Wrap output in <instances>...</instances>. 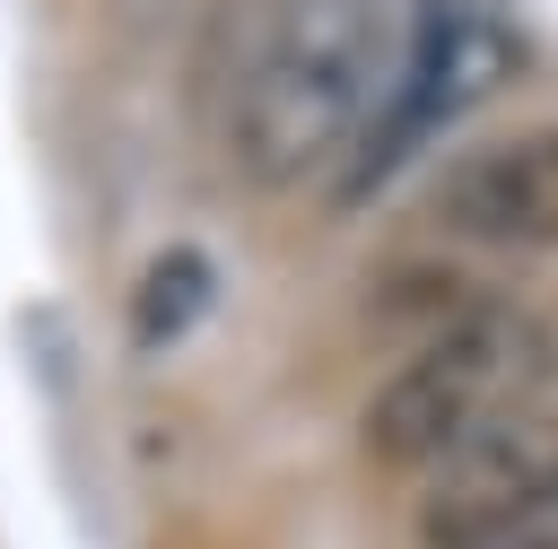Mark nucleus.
<instances>
[{"label":"nucleus","mask_w":558,"mask_h":549,"mask_svg":"<svg viewBox=\"0 0 558 549\" xmlns=\"http://www.w3.org/2000/svg\"><path fill=\"white\" fill-rule=\"evenodd\" d=\"M549 497H558V392H532L523 410L488 418L471 444H453L418 479V540L427 549H488Z\"/></svg>","instance_id":"20e7f679"},{"label":"nucleus","mask_w":558,"mask_h":549,"mask_svg":"<svg viewBox=\"0 0 558 549\" xmlns=\"http://www.w3.org/2000/svg\"><path fill=\"white\" fill-rule=\"evenodd\" d=\"M384 52H392V9L384 0H270L235 52L227 87V157L253 192H288L340 148L366 139L384 113Z\"/></svg>","instance_id":"f257e3e1"},{"label":"nucleus","mask_w":558,"mask_h":549,"mask_svg":"<svg viewBox=\"0 0 558 549\" xmlns=\"http://www.w3.org/2000/svg\"><path fill=\"white\" fill-rule=\"evenodd\" d=\"M488 549H558V497H549V505H532V514H523L506 540H488Z\"/></svg>","instance_id":"0eeeda50"},{"label":"nucleus","mask_w":558,"mask_h":549,"mask_svg":"<svg viewBox=\"0 0 558 549\" xmlns=\"http://www.w3.org/2000/svg\"><path fill=\"white\" fill-rule=\"evenodd\" d=\"M436 209L488 253H558V122H523L453 157Z\"/></svg>","instance_id":"39448f33"},{"label":"nucleus","mask_w":558,"mask_h":549,"mask_svg":"<svg viewBox=\"0 0 558 549\" xmlns=\"http://www.w3.org/2000/svg\"><path fill=\"white\" fill-rule=\"evenodd\" d=\"M558 340L541 314L523 305H462L453 322H436L427 349H410L375 401H366V453L384 471H436L453 444H471L488 418L523 410L532 392H549Z\"/></svg>","instance_id":"f03ea898"},{"label":"nucleus","mask_w":558,"mask_h":549,"mask_svg":"<svg viewBox=\"0 0 558 549\" xmlns=\"http://www.w3.org/2000/svg\"><path fill=\"white\" fill-rule=\"evenodd\" d=\"M209 305H218V261L201 244H166V253H148V270L131 288V340L140 349H174L183 331H201Z\"/></svg>","instance_id":"423d86ee"},{"label":"nucleus","mask_w":558,"mask_h":549,"mask_svg":"<svg viewBox=\"0 0 558 549\" xmlns=\"http://www.w3.org/2000/svg\"><path fill=\"white\" fill-rule=\"evenodd\" d=\"M523 70V44L514 26L488 9V0H436L418 26H410V70L401 87L384 96V113L366 122V139L349 148V192L340 200H366L401 157H418L445 122L480 113L488 96H506Z\"/></svg>","instance_id":"7ed1b4c3"}]
</instances>
